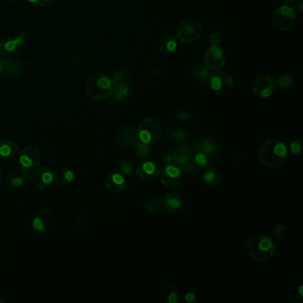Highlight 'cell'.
<instances>
[{
  "label": "cell",
  "instance_id": "6da1fadb",
  "mask_svg": "<svg viewBox=\"0 0 303 303\" xmlns=\"http://www.w3.org/2000/svg\"><path fill=\"white\" fill-rule=\"evenodd\" d=\"M258 155L263 165L271 168H276L282 166L286 162L288 159V148L283 141L272 139L262 145Z\"/></svg>",
  "mask_w": 303,
  "mask_h": 303
},
{
  "label": "cell",
  "instance_id": "7a4b0ae2",
  "mask_svg": "<svg viewBox=\"0 0 303 303\" xmlns=\"http://www.w3.org/2000/svg\"><path fill=\"white\" fill-rule=\"evenodd\" d=\"M248 254L254 261L265 262L273 257L275 245L271 238L264 235H255L246 242Z\"/></svg>",
  "mask_w": 303,
  "mask_h": 303
},
{
  "label": "cell",
  "instance_id": "3957f363",
  "mask_svg": "<svg viewBox=\"0 0 303 303\" xmlns=\"http://www.w3.org/2000/svg\"><path fill=\"white\" fill-rule=\"evenodd\" d=\"M113 89L111 80L104 73L92 74L85 84V92L94 100H104L110 98Z\"/></svg>",
  "mask_w": 303,
  "mask_h": 303
},
{
  "label": "cell",
  "instance_id": "277c9868",
  "mask_svg": "<svg viewBox=\"0 0 303 303\" xmlns=\"http://www.w3.org/2000/svg\"><path fill=\"white\" fill-rule=\"evenodd\" d=\"M139 140L148 145L155 144L162 137V124L153 117L141 121L137 129Z\"/></svg>",
  "mask_w": 303,
  "mask_h": 303
},
{
  "label": "cell",
  "instance_id": "5b68a950",
  "mask_svg": "<svg viewBox=\"0 0 303 303\" xmlns=\"http://www.w3.org/2000/svg\"><path fill=\"white\" fill-rule=\"evenodd\" d=\"M203 31V27L198 21L187 19L181 21L177 25L176 36L180 41L184 44H189L199 39Z\"/></svg>",
  "mask_w": 303,
  "mask_h": 303
},
{
  "label": "cell",
  "instance_id": "8992f818",
  "mask_svg": "<svg viewBox=\"0 0 303 303\" xmlns=\"http://www.w3.org/2000/svg\"><path fill=\"white\" fill-rule=\"evenodd\" d=\"M296 22V14L289 6H281L276 8L272 15V24L280 31L291 30Z\"/></svg>",
  "mask_w": 303,
  "mask_h": 303
},
{
  "label": "cell",
  "instance_id": "52a82bcc",
  "mask_svg": "<svg viewBox=\"0 0 303 303\" xmlns=\"http://www.w3.org/2000/svg\"><path fill=\"white\" fill-rule=\"evenodd\" d=\"M208 84L211 89L218 95H226L231 93L234 87V81L232 77L226 71L220 70L211 73Z\"/></svg>",
  "mask_w": 303,
  "mask_h": 303
},
{
  "label": "cell",
  "instance_id": "ba28073f",
  "mask_svg": "<svg viewBox=\"0 0 303 303\" xmlns=\"http://www.w3.org/2000/svg\"><path fill=\"white\" fill-rule=\"evenodd\" d=\"M161 183L167 189H175L181 185L183 179V171L175 163H169L161 169Z\"/></svg>",
  "mask_w": 303,
  "mask_h": 303
},
{
  "label": "cell",
  "instance_id": "9c48e42d",
  "mask_svg": "<svg viewBox=\"0 0 303 303\" xmlns=\"http://www.w3.org/2000/svg\"><path fill=\"white\" fill-rule=\"evenodd\" d=\"M28 35L25 31H21L19 34L4 39L0 42V56L9 58L14 56L20 50L21 46L27 41Z\"/></svg>",
  "mask_w": 303,
  "mask_h": 303
},
{
  "label": "cell",
  "instance_id": "30bf717a",
  "mask_svg": "<svg viewBox=\"0 0 303 303\" xmlns=\"http://www.w3.org/2000/svg\"><path fill=\"white\" fill-rule=\"evenodd\" d=\"M55 215L49 208H41L38 210L32 220V226L35 231L40 233H46L55 226Z\"/></svg>",
  "mask_w": 303,
  "mask_h": 303
},
{
  "label": "cell",
  "instance_id": "8fae6325",
  "mask_svg": "<svg viewBox=\"0 0 303 303\" xmlns=\"http://www.w3.org/2000/svg\"><path fill=\"white\" fill-rule=\"evenodd\" d=\"M275 82L271 77L262 75L255 78L251 84V90L261 98H268L272 95L275 90Z\"/></svg>",
  "mask_w": 303,
  "mask_h": 303
},
{
  "label": "cell",
  "instance_id": "7c38bea8",
  "mask_svg": "<svg viewBox=\"0 0 303 303\" xmlns=\"http://www.w3.org/2000/svg\"><path fill=\"white\" fill-rule=\"evenodd\" d=\"M28 179L30 180L31 184L43 189L49 186L53 183L54 174L53 172L45 166H36L31 169L28 173Z\"/></svg>",
  "mask_w": 303,
  "mask_h": 303
},
{
  "label": "cell",
  "instance_id": "4fadbf2b",
  "mask_svg": "<svg viewBox=\"0 0 303 303\" xmlns=\"http://www.w3.org/2000/svg\"><path fill=\"white\" fill-rule=\"evenodd\" d=\"M205 65L210 70H218L225 63V54L220 45H212L204 55Z\"/></svg>",
  "mask_w": 303,
  "mask_h": 303
},
{
  "label": "cell",
  "instance_id": "5bb4252c",
  "mask_svg": "<svg viewBox=\"0 0 303 303\" xmlns=\"http://www.w3.org/2000/svg\"><path fill=\"white\" fill-rule=\"evenodd\" d=\"M42 155L40 149L34 145H29L22 148L19 153V162L20 165L25 168H33L39 165L41 163Z\"/></svg>",
  "mask_w": 303,
  "mask_h": 303
},
{
  "label": "cell",
  "instance_id": "9a60e30c",
  "mask_svg": "<svg viewBox=\"0 0 303 303\" xmlns=\"http://www.w3.org/2000/svg\"><path fill=\"white\" fill-rule=\"evenodd\" d=\"M114 141L121 148H130L135 146L139 141L137 129L130 125L120 128L114 135Z\"/></svg>",
  "mask_w": 303,
  "mask_h": 303
},
{
  "label": "cell",
  "instance_id": "2e32d148",
  "mask_svg": "<svg viewBox=\"0 0 303 303\" xmlns=\"http://www.w3.org/2000/svg\"><path fill=\"white\" fill-rule=\"evenodd\" d=\"M135 172L139 178H141L146 182H152L158 179L161 173V167L159 164L150 161V160H143L135 168Z\"/></svg>",
  "mask_w": 303,
  "mask_h": 303
},
{
  "label": "cell",
  "instance_id": "e0dca14e",
  "mask_svg": "<svg viewBox=\"0 0 303 303\" xmlns=\"http://www.w3.org/2000/svg\"><path fill=\"white\" fill-rule=\"evenodd\" d=\"M163 208L171 214H179L185 207V199L182 194L169 192L162 197Z\"/></svg>",
  "mask_w": 303,
  "mask_h": 303
},
{
  "label": "cell",
  "instance_id": "ac0fdd59",
  "mask_svg": "<svg viewBox=\"0 0 303 303\" xmlns=\"http://www.w3.org/2000/svg\"><path fill=\"white\" fill-rule=\"evenodd\" d=\"M156 298L159 302L177 303L179 293L175 286L170 283H164L159 285L156 290Z\"/></svg>",
  "mask_w": 303,
  "mask_h": 303
},
{
  "label": "cell",
  "instance_id": "d6986e66",
  "mask_svg": "<svg viewBox=\"0 0 303 303\" xmlns=\"http://www.w3.org/2000/svg\"><path fill=\"white\" fill-rule=\"evenodd\" d=\"M220 144L217 141L212 138H204L200 141L192 144V149L196 153H203L205 155L214 156L219 152Z\"/></svg>",
  "mask_w": 303,
  "mask_h": 303
},
{
  "label": "cell",
  "instance_id": "ffe728a7",
  "mask_svg": "<svg viewBox=\"0 0 303 303\" xmlns=\"http://www.w3.org/2000/svg\"><path fill=\"white\" fill-rule=\"evenodd\" d=\"M105 187L110 192L119 194L127 189V181L124 175L116 172H112L105 180Z\"/></svg>",
  "mask_w": 303,
  "mask_h": 303
},
{
  "label": "cell",
  "instance_id": "44dd1931",
  "mask_svg": "<svg viewBox=\"0 0 303 303\" xmlns=\"http://www.w3.org/2000/svg\"><path fill=\"white\" fill-rule=\"evenodd\" d=\"M28 169L25 168L24 166L16 165L7 173V181L12 186H21L28 179Z\"/></svg>",
  "mask_w": 303,
  "mask_h": 303
},
{
  "label": "cell",
  "instance_id": "7402d4cb",
  "mask_svg": "<svg viewBox=\"0 0 303 303\" xmlns=\"http://www.w3.org/2000/svg\"><path fill=\"white\" fill-rule=\"evenodd\" d=\"M20 148L17 143L10 140L0 141V160L14 159L19 154Z\"/></svg>",
  "mask_w": 303,
  "mask_h": 303
},
{
  "label": "cell",
  "instance_id": "603a6c76",
  "mask_svg": "<svg viewBox=\"0 0 303 303\" xmlns=\"http://www.w3.org/2000/svg\"><path fill=\"white\" fill-rule=\"evenodd\" d=\"M23 64L17 59L9 57L3 60V70L9 76H20L23 72Z\"/></svg>",
  "mask_w": 303,
  "mask_h": 303
},
{
  "label": "cell",
  "instance_id": "cb8c5ba5",
  "mask_svg": "<svg viewBox=\"0 0 303 303\" xmlns=\"http://www.w3.org/2000/svg\"><path fill=\"white\" fill-rule=\"evenodd\" d=\"M130 80H131L130 70L124 66H121L115 69L112 73V77H111V82L113 84L114 86L128 85Z\"/></svg>",
  "mask_w": 303,
  "mask_h": 303
},
{
  "label": "cell",
  "instance_id": "d4e9b609",
  "mask_svg": "<svg viewBox=\"0 0 303 303\" xmlns=\"http://www.w3.org/2000/svg\"><path fill=\"white\" fill-rule=\"evenodd\" d=\"M171 155H172V163H175L176 165L182 166L190 160L191 158V150L189 146L183 145L175 148L171 153Z\"/></svg>",
  "mask_w": 303,
  "mask_h": 303
},
{
  "label": "cell",
  "instance_id": "484cf974",
  "mask_svg": "<svg viewBox=\"0 0 303 303\" xmlns=\"http://www.w3.org/2000/svg\"><path fill=\"white\" fill-rule=\"evenodd\" d=\"M193 78L200 84H208L210 78V69L202 63H196L191 67Z\"/></svg>",
  "mask_w": 303,
  "mask_h": 303
},
{
  "label": "cell",
  "instance_id": "4316f807",
  "mask_svg": "<svg viewBox=\"0 0 303 303\" xmlns=\"http://www.w3.org/2000/svg\"><path fill=\"white\" fill-rule=\"evenodd\" d=\"M159 48L165 55H171L177 48V40L172 35H165L159 43Z\"/></svg>",
  "mask_w": 303,
  "mask_h": 303
},
{
  "label": "cell",
  "instance_id": "83f0119b",
  "mask_svg": "<svg viewBox=\"0 0 303 303\" xmlns=\"http://www.w3.org/2000/svg\"><path fill=\"white\" fill-rule=\"evenodd\" d=\"M74 180V172L69 168L60 170L54 175V182L60 186H65Z\"/></svg>",
  "mask_w": 303,
  "mask_h": 303
},
{
  "label": "cell",
  "instance_id": "f1b7e54d",
  "mask_svg": "<svg viewBox=\"0 0 303 303\" xmlns=\"http://www.w3.org/2000/svg\"><path fill=\"white\" fill-rule=\"evenodd\" d=\"M163 208L162 198L159 196H150L146 200L144 204V209L148 214H158L161 212Z\"/></svg>",
  "mask_w": 303,
  "mask_h": 303
},
{
  "label": "cell",
  "instance_id": "f546056e",
  "mask_svg": "<svg viewBox=\"0 0 303 303\" xmlns=\"http://www.w3.org/2000/svg\"><path fill=\"white\" fill-rule=\"evenodd\" d=\"M131 93V88L128 85H123V86H114L113 92L111 96L112 100L115 104H118L123 100L128 99Z\"/></svg>",
  "mask_w": 303,
  "mask_h": 303
},
{
  "label": "cell",
  "instance_id": "4dcf8cb0",
  "mask_svg": "<svg viewBox=\"0 0 303 303\" xmlns=\"http://www.w3.org/2000/svg\"><path fill=\"white\" fill-rule=\"evenodd\" d=\"M167 135L170 136L172 141L178 144H182L183 142L188 141V139L190 137L188 131L183 128H170L167 130Z\"/></svg>",
  "mask_w": 303,
  "mask_h": 303
},
{
  "label": "cell",
  "instance_id": "1f68e13d",
  "mask_svg": "<svg viewBox=\"0 0 303 303\" xmlns=\"http://www.w3.org/2000/svg\"><path fill=\"white\" fill-rule=\"evenodd\" d=\"M135 154L137 156L138 159L146 160L149 158L150 152H152V148L149 147V145L139 140L135 143Z\"/></svg>",
  "mask_w": 303,
  "mask_h": 303
},
{
  "label": "cell",
  "instance_id": "d6a6232c",
  "mask_svg": "<svg viewBox=\"0 0 303 303\" xmlns=\"http://www.w3.org/2000/svg\"><path fill=\"white\" fill-rule=\"evenodd\" d=\"M134 165L131 161L127 160V159H122L117 161V164L115 165V170L117 173H120L122 175H128L132 173L134 171Z\"/></svg>",
  "mask_w": 303,
  "mask_h": 303
},
{
  "label": "cell",
  "instance_id": "836d02e7",
  "mask_svg": "<svg viewBox=\"0 0 303 303\" xmlns=\"http://www.w3.org/2000/svg\"><path fill=\"white\" fill-rule=\"evenodd\" d=\"M276 84L282 91H288L294 85V80L293 77L289 73H284L281 76H279Z\"/></svg>",
  "mask_w": 303,
  "mask_h": 303
},
{
  "label": "cell",
  "instance_id": "e575fe53",
  "mask_svg": "<svg viewBox=\"0 0 303 303\" xmlns=\"http://www.w3.org/2000/svg\"><path fill=\"white\" fill-rule=\"evenodd\" d=\"M203 180L206 184L213 188H218V184L220 183V177L218 175L217 172L211 169V167L205 172Z\"/></svg>",
  "mask_w": 303,
  "mask_h": 303
},
{
  "label": "cell",
  "instance_id": "d590c367",
  "mask_svg": "<svg viewBox=\"0 0 303 303\" xmlns=\"http://www.w3.org/2000/svg\"><path fill=\"white\" fill-rule=\"evenodd\" d=\"M290 234V229L286 224H275L273 227V235L275 238L283 240Z\"/></svg>",
  "mask_w": 303,
  "mask_h": 303
},
{
  "label": "cell",
  "instance_id": "8d00e7d4",
  "mask_svg": "<svg viewBox=\"0 0 303 303\" xmlns=\"http://www.w3.org/2000/svg\"><path fill=\"white\" fill-rule=\"evenodd\" d=\"M290 152L294 155L300 154L302 149V141L301 140H295L290 143Z\"/></svg>",
  "mask_w": 303,
  "mask_h": 303
},
{
  "label": "cell",
  "instance_id": "74e56055",
  "mask_svg": "<svg viewBox=\"0 0 303 303\" xmlns=\"http://www.w3.org/2000/svg\"><path fill=\"white\" fill-rule=\"evenodd\" d=\"M208 39L212 45H219L221 41V36L219 31H214L211 32L210 34L208 35Z\"/></svg>",
  "mask_w": 303,
  "mask_h": 303
},
{
  "label": "cell",
  "instance_id": "f35d334b",
  "mask_svg": "<svg viewBox=\"0 0 303 303\" xmlns=\"http://www.w3.org/2000/svg\"><path fill=\"white\" fill-rule=\"evenodd\" d=\"M176 117L181 122H186L190 119V114L185 109H179L176 111Z\"/></svg>",
  "mask_w": 303,
  "mask_h": 303
},
{
  "label": "cell",
  "instance_id": "ab89813d",
  "mask_svg": "<svg viewBox=\"0 0 303 303\" xmlns=\"http://www.w3.org/2000/svg\"><path fill=\"white\" fill-rule=\"evenodd\" d=\"M89 219L90 215H88V214L82 215V216H80V217L78 218V220H77L76 222H75V226H76L77 228L83 227V226H85V225L87 224Z\"/></svg>",
  "mask_w": 303,
  "mask_h": 303
},
{
  "label": "cell",
  "instance_id": "60d3db41",
  "mask_svg": "<svg viewBox=\"0 0 303 303\" xmlns=\"http://www.w3.org/2000/svg\"><path fill=\"white\" fill-rule=\"evenodd\" d=\"M29 3L37 7H45L49 5L51 0H28Z\"/></svg>",
  "mask_w": 303,
  "mask_h": 303
},
{
  "label": "cell",
  "instance_id": "b9f144b4",
  "mask_svg": "<svg viewBox=\"0 0 303 303\" xmlns=\"http://www.w3.org/2000/svg\"><path fill=\"white\" fill-rule=\"evenodd\" d=\"M286 301L289 303H302V296L300 295H290L286 298Z\"/></svg>",
  "mask_w": 303,
  "mask_h": 303
},
{
  "label": "cell",
  "instance_id": "7bdbcfd3",
  "mask_svg": "<svg viewBox=\"0 0 303 303\" xmlns=\"http://www.w3.org/2000/svg\"><path fill=\"white\" fill-rule=\"evenodd\" d=\"M149 74H152V76H161V75H162V69H160L159 67L154 66V67H152V69L149 70Z\"/></svg>",
  "mask_w": 303,
  "mask_h": 303
},
{
  "label": "cell",
  "instance_id": "ee69618b",
  "mask_svg": "<svg viewBox=\"0 0 303 303\" xmlns=\"http://www.w3.org/2000/svg\"><path fill=\"white\" fill-rule=\"evenodd\" d=\"M184 300L188 301V302H193V301L196 300V296H195L194 293H188L184 295Z\"/></svg>",
  "mask_w": 303,
  "mask_h": 303
},
{
  "label": "cell",
  "instance_id": "f6af8a7d",
  "mask_svg": "<svg viewBox=\"0 0 303 303\" xmlns=\"http://www.w3.org/2000/svg\"><path fill=\"white\" fill-rule=\"evenodd\" d=\"M2 71H3V60L0 57V75H1Z\"/></svg>",
  "mask_w": 303,
  "mask_h": 303
},
{
  "label": "cell",
  "instance_id": "bcb514c9",
  "mask_svg": "<svg viewBox=\"0 0 303 303\" xmlns=\"http://www.w3.org/2000/svg\"><path fill=\"white\" fill-rule=\"evenodd\" d=\"M286 4H293L296 0H284Z\"/></svg>",
  "mask_w": 303,
  "mask_h": 303
},
{
  "label": "cell",
  "instance_id": "7dc6e473",
  "mask_svg": "<svg viewBox=\"0 0 303 303\" xmlns=\"http://www.w3.org/2000/svg\"><path fill=\"white\" fill-rule=\"evenodd\" d=\"M6 300H4L3 297L0 296V303H5Z\"/></svg>",
  "mask_w": 303,
  "mask_h": 303
},
{
  "label": "cell",
  "instance_id": "c3c4849f",
  "mask_svg": "<svg viewBox=\"0 0 303 303\" xmlns=\"http://www.w3.org/2000/svg\"><path fill=\"white\" fill-rule=\"evenodd\" d=\"M1 172H2V169H1V166H0V175H1Z\"/></svg>",
  "mask_w": 303,
  "mask_h": 303
}]
</instances>
